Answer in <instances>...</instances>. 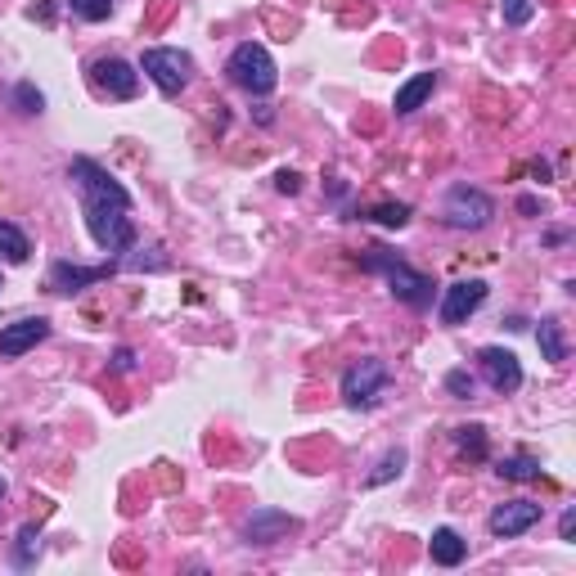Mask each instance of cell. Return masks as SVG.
Wrapping results in <instances>:
<instances>
[{"label": "cell", "instance_id": "obj_1", "mask_svg": "<svg viewBox=\"0 0 576 576\" xmlns=\"http://www.w3.org/2000/svg\"><path fill=\"white\" fill-rule=\"evenodd\" d=\"M68 176L77 180L81 194V216H86L90 239L104 252H126L135 243V225H131V194L99 167L95 158H72Z\"/></svg>", "mask_w": 576, "mask_h": 576}, {"label": "cell", "instance_id": "obj_2", "mask_svg": "<svg viewBox=\"0 0 576 576\" xmlns=\"http://www.w3.org/2000/svg\"><path fill=\"white\" fill-rule=\"evenodd\" d=\"M365 266H369V270H378V275H383L387 284H392V293L401 297L405 306H414V311L432 306V279L423 275V270L405 266V261H401V257H392L387 248H369Z\"/></svg>", "mask_w": 576, "mask_h": 576}, {"label": "cell", "instance_id": "obj_3", "mask_svg": "<svg viewBox=\"0 0 576 576\" xmlns=\"http://www.w3.org/2000/svg\"><path fill=\"white\" fill-rule=\"evenodd\" d=\"M225 72H230V81H234V86H243L248 95H270V90H275V81H279L275 59H270V50H266V45H257V41L234 45Z\"/></svg>", "mask_w": 576, "mask_h": 576}, {"label": "cell", "instance_id": "obj_4", "mask_svg": "<svg viewBox=\"0 0 576 576\" xmlns=\"http://www.w3.org/2000/svg\"><path fill=\"white\" fill-rule=\"evenodd\" d=\"M140 72H149V81L162 90V95H180L194 77V59L185 50H171V45H158V50H144Z\"/></svg>", "mask_w": 576, "mask_h": 576}, {"label": "cell", "instance_id": "obj_5", "mask_svg": "<svg viewBox=\"0 0 576 576\" xmlns=\"http://www.w3.org/2000/svg\"><path fill=\"white\" fill-rule=\"evenodd\" d=\"M387 365L378 356H365L356 360V365L342 374V401L351 405V410H369V405H378V396L387 392Z\"/></svg>", "mask_w": 576, "mask_h": 576}, {"label": "cell", "instance_id": "obj_6", "mask_svg": "<svg viewBox=\"0 0 576 576\" xmlns=\"http://www.w3.org/2000/svg\"><path fill=\"white\" fill-rule=\"evenodd\" d=\"M441 216H446V225H455V230H486L495 216V203L473 185H450L446 203H441Z\"/></svg>", "mask_w": 576, "mask_h": 576}, {"label": "cell", "instance_id": "obj_7", "mask_svg": "<svg viewBox=\"0 0 576 576\" xmlns=\"http://www.w3.org/2000/svg\"><path fill=\"white\" fill-rule=\"evenodd\" d=\"M90 81H95L108 99H135L140 95V72H135L126 59H117V54H99V59L90 63Z\"/></svg>", "mask_w": 576, "mask_h": 576}, {"label": "cell", "instance_id": "obj_8", "mask_svg": "<svg viewBox=\"0 0 576 576\" xmlns=\"http://www.w3.org/2000/svg\"><path fill=\"white\" fill-rule=\"evenodd\" d=\"M536 522H540V504H531V500H509V504H495L491 518H486V527H491V536L513 540V536H522V531H531Z\"/></svg>", "mask_w": 576, "mask_h": 576}, {"label": "cell", "instance_id": "obj_9", "mask_svg": "<svg viewBox=\"0 0 576 576\" xmlns=\"http://www.w3.org/2000/svg\"><path fill=\"white\" fill-rule=\"evenodd\" d=\"M477 365H482L486 383H491L495 392H518V387H522V365H518V356H513V351L482 347V351H477Z\"/></svg>", "mask_w": 576, "mask_h": 576}, {"label": "cell", "instance_id": "obj_10", "mask_svg": "<svg viewBox=\"0 0 576 576\" xmlns=\"http://www.w3.org/2000/svg\"><path fill=\"white\" fill-rule=\"evenodd\" d=\"M482 302H486L482 279H459V284H450L446 297H441V324H464Z\"/></svg>", "mask_w": 576, "mask_h": 576}, {"label": "cell", "instance_id": "obj_11", "mask_svg": "<svg viewBox=\"0 0 576 576\" xmlns=\"http://www.w3.org/2000/svg\"><path fill=\"white\" fill-rule=\"evenodd\" d=\"M113 270H117L113 261H104V266H72V261H54V266H50V288H54V293H81V288L108 279Z\"/></svg>", "mask_w": 576, "mask_h": 576}, {"label": "cell", "instance_id": "obj_12", "mask_svg": "<svg viewBox=\"0 0 576 576\" xmlns=\"http://www.w3.org/2000/svg\"><path fill=\"white\" fill-rule=\"evenodd\" d=\"M50 338V320H41V315H32V320H14L0 329V356H23V351H32L36 342Z\"/></svg>", "mask_w": 576, "mask_h": 576}, {"label": "cell", "instance_id": "obj_13", "mask_svg": "<svg viewBox=\"0 0 576 576\" xmlns=\"http://www.w3.org/2000/svg\"><path fill=\"white\" fill-rule=\"evenodd\" d=\"M288 531H297V518H293V513L257 509V513L248 518V527H243V536H248V545H275V540L288 536Z\"/></svg>", "mask_w": 576, "mask_h": 576}, {"label": "cell", "instance_id": "obj_14", "mask_svg": "<svg viewBox=\"0 0 576 576\" xmlns=\"http://www.w3.org/2000/svg\"><path fill=\"white\" fill-rule=\"evenodd\" d=\"M428 549H432V563H437V567H459V563H464V554H468V540L459 536L455 527H437V531H432V540H428Z\"/></svg>", "mask_w": 576, "mask_h": 576}, {"label": "cell", "instance_id": "obj_15", "mask_svg": "<svg viewBox=\"0 0 576 576\" xmlns=\"http://www.w3.org/2000/svg\"><path fill=\"white\" fill-rule=\"evenodd\" d=\"M432 90H437V72H414V77L396 90V104L392 108H396V113H414V108H419Z\"/></svg>", "mask_w": 576, "mask_h": 576}, {"label": "cell", "instance_id": "obj_16", "mask_svg": "<svg viewBox=\"0 0 576 576\" xmlns=\"http://www.w3.org/2000/svg\"><path fill=\"white\" fill-rule=\"evenodd\" d=\"M536 342H540V356H545L549 365H563L567 360V338H563V324L558 320H540Z\"/></svg>", "mask_w": 576, "mask_h": 576}, {"label": "cell", "instance_id": "obj_17", "mask_svg": "<svg viewBox=\"0 0 576 576\" xmlns=\"http://www.w3.org/2000/svg\"><path fill=\"white\" fill-rule=\"evenodd\" d=\"M27 257H32V243H27V234L18 230V225L0 221V261H9V266H23Z\"/></svg>", "mask_w": 576, "mask_h": 576}, {"label": "cell", "instance_id": "obj_18", "mask_svg": "<svg viewBox=\"0 0 576 576\" xmlns=\"http://www.w3.org/2000/svg\"><path fill=\"white\" fill-rule=\"evenodd\" d=\"M455 446L464 450V455L482 459L486 455V428L482 423H464V428H455Z\"/></svg>", "mask_w": 576, "mask_h": 576}, {"label": "cell", "instance_id": "obj_19", "mask_svg": "<svg viewBox=\"0 0 576 576\" xmlns=\"http://www.w3.org/2000/svg\"><path fill=\"white\" fill-rule=\"evenodd\" d=\"M500 477H509V482H531V477H540V464L527 455H513V459H500V468H495Z\"/></svg>", "mask_w": 576, "mask_h": 576}, {"label": "cell", "instance_id": "obj_20", "mask_svg": "<svg viewBox=\"0 0 576 576\" xmlns=\"http://www.w3.org/2000/svg\"><path fill=\"white\" fill-rule=\"evenodd\" d=\"M401 468H405V450H387V455L378 459V468L369 473V486H383V482H392V477H401Z\"/></svg>", "mask_w": 576, "mask_h": 576}, {"label": "cell", "instance_id": "obj_21", "mask_svg": "<svg viewBox=\"0 0 576 576\" xmlns=\"http://www.w3.org/2000/svg\"><path fill=\"white\" fill-rule=\"evenodd\" d=\"M68 9L77 18H86V23H104L113 14V0H68Z\"/></svg>", "mask_w": 576, "mask_h": 576}, {"label": "cell", "instance_id": "obj_22", "mask_svg": "<svg viewBox=\"0 0 576 576\" xmlns=\"http://www.w3.org/2000/svg\"><path fill=\"white\" fill-rule=\"evenodd\" d=\"M500 14L509 27H527L531 14H536V5H531V0H500Z\"/></svg>", "mask_w": 576, "mask_h": 576}, {"label": "cell", "instance_id": "obj_23", "mask_svg": "<svg viewBox=\"0 0 576 576\" xmlns=\"http://www.w3.org/2000/svg\"><path fill=\"white\" fill-rule=\"evenodd\" d=\"M369 216H374L378 225H392V230H401V225L410 221V207H405V203H378Z\"/></svg>", "mask_w": 576, "mask_h": 576}, {"label": "cell", "instance_id": "obj_24", "mask_svg": "<svg viewBox=\"0 0 576 576\" xmlns=\"http://www.w3.org/2000/svg\"><path fill=\"white\" fill-rule=\"evenodd\" d=\"M14 99H18V108H23V113H41L45 108V99H41V90L32 86V81H23V86L14 90Z\"/></svg>", "mask_w": 576, "mask_h": 576}, {"label": "cell", "instance_id": "obj_25", "mask_svg": "<svg viewBox=\"0 0 576 576\" xmlns=\"http://www.w3.org/2000/svg\"><path fill=\"white\" fill-rule=\"evenodd\" d=\"M446 392H455L459 401H468V396H473V378H468L464 369H450V374H446Z\"/></svg>", "mask_w": 576, "mask_h": 576}, {"label": "cell", "instance_id": "obj_26", "mask_svg": "<svg viewBox=\"0 0 576 576\" xmlns=\"http://www.w3.org/2000/svg\"><path fill=\"white\" fill-rule=\"evenodd\" d=\"M23 545H18V567H27L32 563V549H41V540H36V527H23Z\"/></svg>", "mask_w": 576, "mask_h": 576}, {"label": "cell", "instance_id": "obj_27", "mask_svg": "<svg viewBox=\"0 0 576 576\" xmlns=\"http://www.w3.org/2000/svg\"><path fill=\"white\" fill-rule=\"evenodd\" d=\"M275 185H279V194H297V189H302V180H297V171H279Z\"/></svg>", "mask_w": 576, "mask_h": 576}, {"label": "cell", "instance_id": "obj_28", "mask_svg": "<svg viewBox=\"0 0 576 576\" xmlns=\"http://www.w3.org/2000/svg\"><path fill=\"white\" fill-rule=\"evenodd\" d=\"M572 527H576V513L567 509V513H563V522H558V531H563V540H572Z\"/></svg>", "mask_w": 576, "mask_h": 576}, {"label": "cell", "instance_id": "obj_29", "mask_svg": "<svg viewBox=\"0 0 576 576\" xmlns=\"http://www.w3.org/2000/svg\"><path fill=\"white\" fill-rule=\"evenodd\" d=\"M113 365H117V369H131V365H135V356L122 347V351H117V356H113Z\"/></svg>", "mask_w": 576, "mask_h": 576}, {"label": "cell", "instance_id": "obj_30", "mask_svg": "<svg viewBox=\"0 0 576 576\" xmlns=\"http://www.w3.org/2000/svg\"><path fill=\"white\" fill-rule=\"evenodd\" d=\"M0 500H5V477H0Z\"/></svg>", "mask_w": 576, "mask_h": 576}]
</instances>
